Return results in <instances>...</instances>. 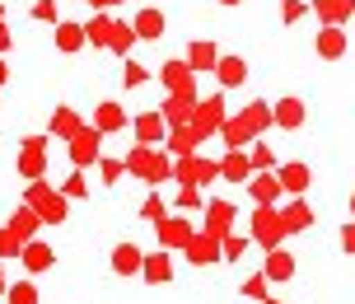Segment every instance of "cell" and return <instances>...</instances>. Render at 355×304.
<instances>
[{
  "mask_svg": "<svg viewBox=\"0 0 355 304\" xmlns=\"http://www.w3.org/2000/svg\"><path fill=\"white\" fill-rule=\"evenodd\" d=\"M220 136H225V141H230V150H243V145L252 141L248 122H243V117H239V112H234V117H225V122H220Z\"/></svg>",
  "mask_w": 355,
  "mask_h": 304,
  "instance_id": "obj_30",
  "label": "cell"
},
{
  "mask_svg": "<svg viewBox=\"0 0 355 304\" xmlns=\"http://www.w3.org/2000/svg\"><path fill=\"white\" fill-rule=\"evenodd\" d=\"M141 257L145 253L136 248V244H117V248H112V271H117V276H136V271H141Z\"/></svg>",
  "mask_w": 355,
  "mask_h": 304,
  "instance_id": "obj_25",
  "label": "cell"
},
{
  "mask_svg": "<svg viewBox=\"0 0 355 304\" xmlns=\"http://www.w3.org/2000/svg\"><path fill=\"white\" fill-rule=\"evenodd\" d=\"M262 276H266V281H290V276H295V257H290L285 248H266Z\"/></svg>",
  "mask_w": 355,
  "mask_h": 304,
  "instance_id": "obj_20",
  "label": "cell"
},
{
  "mask_svg": "<svg viewBox=\"0 0 355 304\" xmlns=\"http://www.w3.org/2000/svg\"><path fill=\"white\" fill-rule=\"evenodd\" d=\"M141 276L150 281V286H164V281L173 276V257H168V248L145 253V257H141Z\"/></svg>",
  "mask_w": 355,
  "mask_h": 304,
  "instance_id": "obj_12",
  "label": "cell"
},
{
  "mask_svg": "<svg viewBox=\"0 0 355 304\" xmlns=\"http://www.w3.org/2000/svg\"><path fill=\"white\" fill-rule=\"evenodd\" d=\"M24 253V239H19L10 225H0V262H10V257H19Z\"/></svg>",
  "mask_w": 355,
  "mask_h": 304,
  "instance_id": "obj_37",
  "label": "cell"
},
{
  "mask_svg": "<svg viewBox=\"0 0 355 304\" xmlns=\"http://www.w3.org/2000/svg\"><path fill=\"white\" fill-rule=\"evenodd\" d=\"M351 211H355V197H351Z\"/></svg>",
  "mask_w": 355,
  "mask_h": 304,
  "instance_id": "obj_55",
  "label": "cell"
},
{
  "mask_svg": "<svg viewBox=\"0 0 355 304\" xmlns=\"http://www.w3.org/2000/svg\"><path fill=\"white\" fill-rule=\"evenodd\" d=\"M248 174H252V164H248V155H243V150H230V155L220 160V178H230V183H248Z\"/></svg>",
  "mask_w": 355,
  "mask_h": 304,
  "instance_id": "obj_28",
  "label": "cell"
},
{
  "mask_svg": "<svg viewBox=\"0 0 355 304\" xmlns=\"http://www.w3.org/2000/svg\"><path fill=\"white\" fill-rule=\"evenodd\" d=\"M42 136H28V141H24V155H19V174H24V178L28 183H37L42 178V174H47V150H42Z\"/></svg>",
  "mask_w": 355,
  "mask_h": 304,
  "instance_id": "obj_7",
  "label": "cell"
},
{
  "mask_svg": "<svg viewBox=\"0 0 355 304\" xmlns=\"http://www.w3.org/2000/svg\"><path fill=\"white\" fill-rule=\"evenodd\" d=\"M239 117H243V122H248V131L257 136V131H266V126H271V103H248Z\"/></svg>",
  "mask_w": 355,
  "mask_h": 304,
  "instance_id": "obj_34",
  "label": "cell"
},
{
  "mask_svg": "<svg viewBox=\"0 0 355 304\" xmlns=\"http://www.w3.org/2000/svg\"><path fill=\"white\" fill-rule=\"evenodd\" d=\"M85 192H89V187H85V178H80V169H75L71 178H66V187H61V197H66V201H80Z\"/></svg>",
  "mask_w": 355,
  "mask_h": 304,
  "instance_id": "obj_44",
  "label": "cell"
},
{
  "mask_svg": "<svg viewBox=\"0 0 355 304\" xmlns=\"http://www.w3.org/2000/svg\"><path fill=\"white\" fill-rule=\"evenodd\" d=\"M206 201H201V187H192V183H182V192H178V211H201Z\"/></svg>",
  "mask_w": 355,
  "mask_h": 304,
  "instance_id": "obj_40",
  "label": "cell"
},
{
  "mask_svg": "<svg viewBox=\"0 0 355 304\" xmlns=\"http://www.w3.org/2000/svg\"><path fill=\"white\" fill-rule=\"evenodd\" d=\"M243 253H248V239L243 234H220V257L225 262H239Z\"/></svg>",
  "mask_w": 355,
  "mask_h": 304,
  "instance_id": "obj_36",
  "label": "cell"
},
{
  "mask_svg": "<svg viewBox=\"0 0 355 304\" xmlns=\"http://www.w3.org/2000/svg\"><path fill=\"white\" fill-rule=\"evenodd\" d=\"M107 28H112V19L98 15V19H94V24L85 28V37H89V42H98V47H107Z\"/></svg>",
  "mask_w": 355,
  "mask_h": 304,
  "instance_id": "obj_41",
  "label": "cell"
},
{
  "mask_svg": "<svg viewBox=\"0 0 355 304\" xmlns=\"http://www.w3.org/2000/svg\"><path fill=\"white\" fill-rule=\"evenodd\" d=\"M10 52V28H5V24H0V56Z\"/></svg>",
  "mask_w": 355,
  "mask_h": 304,
  "instance_id": "obj_50",
  "label": "cell"
},
{
  "mask_svg": "<svg viewBox=\"0 0 355 304\" xmlns=\"http://www.w3.org/2000/svg\"><path fill=\"white\" fill-rule=\"evenodd\" d=\"M28 206L37 211V220H42V225H66V197H61V192H52L42 178L28 187Z\"/></svg>",
  "mask_w": 355,
  "mask_h": 304,
  "instance_id": "obj_2",
  "label": "cell"
},
{
  "mask_svg": "<svg viewBox=\"0 0 355 304\" xmlns=\"http://www.w3.org/2000/svg\"><path fill=\"white\" fill-rule=\"evenodd\" d=\"M5 300L10 304H37V286L33 281H15V286H5Z\"/></svg>",
  "mask_w": 355,
  "mask_h": 304,
  "instance_id": "obj_38",
  "label": "cell"
},
{
  "mask_svg": "<svg viewBox=\"0 0 355 304\" xmlns=\"http://www.w3.org/2000/svg\"><path fill=\"white\" fill-rule=\"evenodd\" d=\"M85 126V117L75 112V108H56V117H52V136H61V141H71L75 131Z\"/></svg>",
  "mask_w": 355,
  "mask_h": 304,
  "instance_id": "obj_31",
  "label": "cell"
},
{
  "mask_svg": "<svg viewBox=\"0 0 355 304\" xmlns=\"http://www.w3.org/2000/svg\"><path fill=\"white\" fill-rule=\"evenodd\" d=\"M243 295H248V300H266V276H248V281H243Z\"/></svg>",
  "mask_w": 355,
  "mask_h": 304,
  "instance_id": "obj_46",
  "label": "cell"
},
{
  "mask_svg": "<svg viewBox=\"0 0 355 304\" xmlns=\"http://www.w3.org/2000/svg\"><path fill=\"white\" fill-rule=\"evenodd\" d=\"M131 28H136V37H141V42H159L164 28H168V19H164L159 10H141V15L131 19Z\"/></svg>",
  "mask_w": 355,
  "mask_h": 304,
  "instance_id": "obj_18",
  "label": "cell"
},
{
  "mask_svg": "<svg viewBox=\"0 0 355 304\" xmlns=\"http://www.w3.org/2000/svg\"><path fill=\"white\" fill-rule=\"evenodd\" d=\"M0 85H5V61H0Z\"/></svg>",
  "mask_w": 355,
  "mask_h": 304,
  "instance_id": "obj_51",
  "label": "cell"
},
{
  "mask_svg": "<svg viewBox=\"0 0 355 304\" xmlns=\"http://www.w3.org/2000/svg\"><path fill=\"white\" fill-rule=\"evenodd\" d=\"M98 174H103V183L112 187V183L126 174V164H122V160H98Z\"/></svg>",
  "mask_w": 355,
  "mask_h": 304,
  "instance_id": "obj_45",
  "label": "cell"
},
{
  "mask_svg": "<svg viewBox=\"0 0 355 304\" xmlns=\"http://www.w3.org/2000/svg\"><path fill=\"white\" fill-rule=\"evenodd\" d=\"M276 178H281V192L304 197V192H309V183H313V169H309V164H281V169H276Z\"/></svg>",
  "mask_w": 355,
  "mask_h": 304,
  "instance_id": "obj_10",
  "label": "cell"
},
{
  "mask_svg": "<svg viewBox=\"0 0 355 304\" xmlns=\"http://www.w3.org/2000/svg\"><path fill=\"white\" fill-rule=\"evenodd\" d=\"M192 108H196V94H178V99H168V103H164V122L187 126V122H192Z\"/></svg>",
  "mask_w": 355,
  "mask_h": 304,
  "instance_id": "obj_27",
  "label": "cell"
},
{
  "mask_svg": "<svg viewBox=\"0 0 355 304\" xmlns=\"http://www.w3.org/2000/svg\"><path fill=\"white\" fill-rule=\"evenodd\" d=\"M89 37H85V24H56V47L61 52H80Z\"/></svg>",
  "mask_w": 355,
  "mask_h": 304,
  "instance_id": "obj_32",
  "label": "cell"
},
{
  "mask_svg": "<svg viewBox=\"0 0 355 304\" xmlns=\"http://www.w3.org/2000/svg\"><path fill=\"white\" fill-rule=\"evenodd\" d=\"M19 262H24V267L37 276V271H47V267L56 262V253L47 248V244H33V239H28V244H24V253H19Z\"/></svg>",
  "mask_w": 355,
  "mask_h": 304,
  "instance_id": "obj_24",
  "label": "cell"
},
{
  "mask_svg": "<svg viewBox=\"0 0 355 304\" xmlns=\"http://www.w3.org/2000/svg\"><path fill=\"white\" fill-rule=\"evenodd\" d=\"M220 5H243V0H220Z\"/></svg>",
  "mask_w": 355,
  "mask_h": 304,
  "instance_id": "obj_52",
  "label": "cell"
},
{
  "mask_svg": "<svg viewBox=\"0 0 355 304\" xmlns=\"http://www.w3.org/2000/svg\"><path fill=\"white\" fill-rule=\"evenodd\" d=\"M248 164H252V174H262V169H276V150H266L262 141L248 150Z\"/></svg>",
  "mask_w": 355,
  "mask_h": 304,
  "instance_id": "obj_39",
  "label": "cell"
},
{
  "mask_svg": "<svg viewBox=\"0 0 355 304\" xmlns=\"http://www.w3.org/2000/svg\"><path fill=\"white\" fill-rule=\"evenodd\" d=\"M313 15L322 24H341V19L355 15V0H313Z\"/></svg>",
  "mask_w": 355,
  "mask_h": 304,
  "instance_id": "obj_29",
  "label": "cell"
},
{
  "mask_svg": "<svg viewBox=\"0 0 355 304\" xmlns=\"http://www.w3.org/2000/svg\"><path fill=\"white\" fill-rule=\"evenodd\" d=\"M318 56L322 61H337V56H346V33H341V24H322V33H318Z\"/></svg>",
  "mask_w": 355,
  "mask_h": 304,
  "instance_id": "obj_19",
  "label": "cell"
},
{
  "mask_svg": "<svg viewBox=\"0 0 355 304\" xmlns=\"http://www.w3.org/2000/svg\"><path fill=\"white\" fill-rule=\"evenodd\" d=\"M126 122H131V117H126L122 103H112V99L94 108V131H103V136H107V131H122Z\"/></svg>",
  "mask_w": 355,
  "mask_h": 304,
  "instance_id": "obj_21",
  "label": "cell"
},
{
  "mask_svg": "<svg viewBox=\"0 0 355 304\" xmlns=\"http://www.w3.org/2000/svg\"><path fill=\"white\" fill-rule=\"evenodd\" d=\"M122 164H126V174H141V178H145V183H155V187H159V183L173 174V169H168V160H164L155 145H136V150H131Z\"/></svg>",
  "mask_w": 355,
  "mask_h": 304,
  "instance_id": "obj_1",
  "label": "cell"
},
{
  "mask_svg": "<svg viewBox=\"0 0 355 304\" xmlns=\"http://www.w3.org/2000/svg\"><path fill=\"white\" fill-rule=\"evenodd\" d=\"M182 253H187V262H196V267H211V262H220V239L201 230L182 244Z\"/></svg>",
  "mask_w": 355,
  "mask_h": 304,
  "instance_id": "obj_9",
  "label": "cell"
},
{
  "mask_svg": "<svg viewBox=\"0 0 355 304\" xmlns=\"http://www.w3.org/2000/svg\"><path fill=\"white\" fill-rule=\"evenodd\" d=\"M234 201H211V206H206V234H215V239H220V234H230V225H234Z\"/></svg>",
  "mask_w": 355,
  "mask_h": 304,
  "instance_id": "obj_22",
  "label": "cell"
},
{
  "mask_svg": "<svg viewBox=\"0 0 355 304\" xmlns=\"http://www.w3.org/2000/svg\"><path fill=\"white\" fill-rule=\"evenodd\" d=\"M33 19H47V24H52V19H56V0H37V5H33Z\"/></svg>",
  "mask_w": 355,
  "mask_h": 304,
  "instance_id": "obj_48",
  "label": "cell"
},
{
  "mask_svg": "<svg viewBox=\"0 0 355 304\" xmlns=\"http://www.w3.org/2000/svg\"><path fill=\"white\" fill-rule=\"evenodd\" d=\"M341 248H351V253H355V225H351L346 234H341Z\"/></svg>",
  "mask_w": 355,
  "mask_h": 304,
  "instance_id": "obj_49",
  "label": "cell"
},
{
  "mask_svg": "<svg viewBox=\"0 0 355 304\" xmlns=\"http://www.w3.org/2000/svg\"><path fill=\"white\" fill-rule=\"evenodd\" d=\"M136 42H141V37H136V28H131V24H122V19H112V28H107V52L126 56Z\"/></svg>",
  "mask_w": 355,
  "mask_h": 304,
  "instance_id": "obj_26",
  "label": "cell"
},
{
  "mask_svg": "<svg viewBox=\"0 0 355 304\" xmlns=\"http://www.w3.org/2000/svg\"><path fill=\"white\" fill-rule=\"evenodd\" d=\"M262 304H281V300H262Z\"/></svg>",
  "mask_w": 355,
  "mask_h": 304,
  "instance_id": "obj_54",
  "label": "cell"
},
{
  "mask_svg": "<svg viewBox=\"0 0 355 304\" xmlns=\"http://www.w3.org/2000/svg\"><path fill=\"white\" fill-rule=\"evenodd\" d=\"M131 131H136V145H155V141H164L168 122H164V112H141V117L131 122Z\"/></svg>",
  "mask_w": 355,
  "mask_h": 304,
  "instance_id": "obj_15",
  "label": "cell"
},
{
  "mask_svg": "<svg viewBox=\"0 0 355 304\" xmlns=\"http://www.w3.org/2000/svg\"><path fill=\"white\" fill-rule=\"evenodd\" d=\"M155 230H159V244H164V248H182V244L192 239V225H187L182 215H164Z\"/></svg>",
  "mask_w": 355,
  "mask_h": 304,
  "instance_id": "obj_16",
  "label": "cell"
},
{
  "mask_svg": "<svg viewBox=\"0 0 355 304\" xmlns=\"http://www.w3.org/2000/svg\"><path fill=\"white\" fill-rule=\"evenodd\" d=\"M0 290H5V271H0Z\"/></svg>",
  "mask_w": 355,
  "mask_h": 304,
  "instance_id": "obj_53",
  "label": "cell"
},
{
  "mask_svg": "<svg viewBox=\"0 0 355 304\" xmlns=\"http://www.w3.org/2000/svg\"><path fill=\"white\" fill-rule=\"evenodd\" d=\"M215 61H220V52H215L211 37H196L192 47H187V66L192 71H215Z\"/></svg>",
  "mask_w": 355,
  "mask_h": 304,
  "instance_id": "obj_23",
  "label": "cell"
},
{
  "mask_svg": "<svg viewBox=\"0 0 355 304\" xmlns=\"http://www.w3.org/2000/svg\"><path fill=\"white\" fill-rule=\"evenodd\" d=\"M281 15H285V24L304 19V0H285V5H281Z\"/></svg>",
  "mask_w": 355,
  "mask_h": 304,
  "instance_id": "obj_47",
  "label": "cell"
},
{
  "mask_svg": "<svg viewBox=\"0 0 355 304\" xmlns=\"http://www.w3.org/2000/svg\"><path fill=\"white\" fill-rule=\"evenodd\" d=\"M248 192L257 206H276L285 197L281 192V178H276V169H262V174H248Z\"/></svg>",
  "mask_w": 355,
  "mask_h": 304,
  "instance_id": "obj_8",
  "label": "cell"
},
{
  "mask_svg": "<svg viewBox=\"0 0 355 304\" xmlns=\"http://www.w3.org/2000/svg\"><path fill=\"white\" fill-rule=\"evenodd\" d=\"M192 66H187V61H164V71H159V80L164 85H168V90L173 94H196V85H192Z\"/></svg>",
  "mask_w": 355,
  "mask_h": 304,
  "instance_id": "obj_14",
  "label": "cell"
},
{
  "mask_svg": "<svg viewBox=\"0 0 355 304\" xmlns=\"http://www.w3.org/2000/svg\"><path fill=\"white\" fill-rule=\"evenodd\" d=\"M103 160V131H94V126H80L71 136V164L75 169H89V164Z\"/></svg>",
  "mask_w": 355,
  "mask_h": 304,
  "instance_id": "obj_4",
  "label": "cell"
},
{
  "mask_svg": "<svg viewBox=\"0 0 355 304\" xmlns=\"http://www.w3.org/2000/svg\"><path fill=\"white\" fill-rule=\"evenodd\" d=\"M37 225H42V220H37V211H33V206H19V211H15V220H10V230H15L19 239H24V244H28V239L37 234Z\"/></svg>",
  "mask_w": 355,
  "mask_h": 304,
  "instance_id": "obj_33",
  "label": "cell"
},
{
  "mask_svg": "<svg viewBox=\"0 0 355 304\" xmlns=\"http://www.w3.org/2000/svg\"><path fill=\"white\" fill-rule=\"evenodd\" d=\"M281 220H285V234H304V230H313V206H309L304 197H295L281 211Z\"/></svg>",
  "mask_w": 355,
  "mask_h": 304,
  "instance_id": "obj_17",
  "label": "cell"
},
{
  "mask_svg": "<svg viewBox=\"0 0 355 304\" xmlns=\"http://www.w3.org/2000/svg\"><path fill=\"white\" fill-rule=\"evenodd\" d=\"M196 145H201V141H196L192 126H178L173 136H168V155H196Z\"/></svg>",
  "mask_w": 355,
  "mask_h": 304,
  "instance_id": "obj_35",
  "label": "cell"
},
{
  "mask_svg": "<svg viewBox=\"0 0 355 304\" xmlns=\"http://www.w3.org/2000/svg\"><path fill=\"white\" fill-rule=\"evenodd\" d=\"M164 215H168V211H164V197H159V192H150V197L141 201V220H164Z\"/></svg>",
  "mask_w": 355,
  "mask_h": 304,
  "instance_id": "obj_42",
  "label": "cell"
},
{
  "mask_svg": "<svg viewBox=\"0 0 355 304\" xmlns=\"http://www.w3.org/2000/svg\"><path fill=\"white\" fill-rule=\"evenodd\" d=\"M220 122H225V103L220 99H206V103H196L192 108V131H196V141H206L211 131H220Z\"/></svg>",
  "mask_w": 355,
  "mask_h": 304,
  "instance_id": "obj_6",
  "label": "cell"
},
{
  "mask_svg": "<svg viewBox=\"0 0 355 304\" xmlns=\"http://www.w3.org/2000/svg\"><path fill=\"white\" fill-rule=\"evenodd\" d=\"M178 183H192V187H211L220 178V164L215 160H201V155H178Z\"/></svg>",
  "mask_w": 355,
  "mask_h": 304,
  "instance_id": "obj_5",
  "label": "cell"
},
{
  "mask_svg": "<svg viewBox=\"0 0 355 304\" xmlns=\"http://www.w3.org/2000/svg\"><path fill=\"white\" fill-rule=\"evenodd\" d=\"M304 117H309V108H304V99H295V94H290V99H281V103L271 108V122L285 126V131H300Z\"/></svg>",
  "mask_w": 355,
  "mask_h": 304,
  "instance_id": "obj_11",
  "label": "cell"
},
{
  "mask_svg": "<svg viewBox=\"0 0 355 304\" xmlns=\"http://www.w3.org/2000/svg\"><path fill=\"white\" fill-rule=\"evenodd\" d=\"M215 80H220V90H239L248 80V61L243 56H220L215 61Z\"/></svg>",
  "mask_w": 355,
  "mask_h": 304,
  "instance_id": "obj_13",
  "label": "cell"
},
{
  "mask_svg": "<svg viewBox=\"0 0 355 304\" xmlns=\"http://www.w3.org/2000/svg\"><path fill=\"white\" fill-rule=\"evenodd\" d=\"M252 239L262 244V248H281V239H285V220L276 206H257L252 211Z\"/></svg>",
  "mask_w": 355,
  "mask_h": 304,
  "instance_id": "obj_3",
  "label": "cell"
},
{
  "mask_svg": "<svg viewBox=\"0 0 355 304\" xmlns=\"http://www.w3.org/2000/svg\"><path fill=\"white\" fill-rule=\"evenodd\" d=\"M122 80H126V90H141L145 80H150V71H145L141 61H126V75H122Z\"/></svg>",
  "mask_w": 355,
  "mask_h": 304,
  "instance_id": "obj_43",
  "label": "cell"
}]
</instances>
